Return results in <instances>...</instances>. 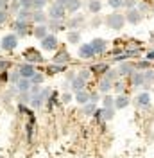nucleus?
I'll list each match as a JSON object with an SVG mask.
<instances>
[{
    "instance_id": "c03bdc74",
    "label": "nucleus",
    "mask_w": 154,
    "mask_h": 158,
    "mask_svg": "<svg viewBox=\"0 0 154 158\" xmlns=\"http://www.w3.org/2000/svg\"><path fill=\"white\" fill-rule=\"evenodd\" d=\"M113 88H115L116 92H122V90H124V83H115V86H113Z\"/></svg>"
},
{
    "instance_id": "39448f33",
    "label": "nucleus",
    "mask_w": 154,
    "mask_h": 158,
    "mask_svg": "<svg viewBox=\"0 0 154 158\" xmlns=\"http://www.w3.org/2000/svg\"><path fill=\"white\" fill-rule=\"evenodd\" d=\"M142 16H144V13H142L140 9H136V7H133V9L127 11V16H125V18H127V22H129V23L138 25V23L142 22Z\"/></svg>"
},
{
    "instance_id": "20e7f679",
    "label": "nucleus",
    "mask_w": 154,
    "mask_h": 158,
    "mask_svg": "<svg viewBox=\"0 0 154 158\" xmlns=\"http://www.w3.org/2000/svg\"><path fill=\"white\" fill-rule=\"evenodd\" d=\"M65 13H67V7H63V6H59V4H54V6L48 9V16L54 18V20H63Z\"/></svg>"
},
{
    "instance_id": "f03ea898",
    "label": "nucleus",
    "mask_w": 154,
    "mask_h": 158,
    "mask_svg": "<svg viewBox=\"0 0 154 158\" xmlns=\"http://www.w3.org/2000/svg\"><path fill=\"white\" fill-rule=\"evenodd\" d=\"M0 45H2V49L4 50H14L16 49V45H18V38H16L14 34H7V36L2 38Z\"/></svg>"
},
{
    "instance_id": "72a5a7b5",
    "label": "nucleus",
    "mask_w": 154,
    "mask_h": 158,
    "mask_svg": "<svg viewBox=\"0 0 154 158\" xmlns=\"http://www.w3.org/2000/svg\"><path fill=\"white\" fill-rule=\"evenodd\" d=\"M81 22H83V16H77V18H72V20H70V23H68V27H70V29H75V27L79 25V23H81Z\"/></svg>"
},
{
    "instance_id": "a211bd4d",
    "label": "nucleus",
    "mask_w": 154,
    "mask_h": 158,
    "mask_svg": "<svg viewBox=\"0 0 154 158\" xmlns=\"http://www.w3.org/2000/svg\"><path fill=\"white\" fill-rule=\"evenodd\" d=\"M135 102L138 106H149V104H151V95H149L147 92H144V94H140V95L136 97Z\"/></svg>"
},
{
    "instance_id": "4be33fe9",
    "label": "nucleus",
    "mask_w": 154,
    "mask_h": 158,
    "mask_svg": "<svg viewBox=\"0 0 154 158\" xmlns=\"http://www.w3.org/2000/svg\"><path fill=\"white\" fill-rule=\"evenodd\" d=\"M48 29H52V31H63L65 29V25L61 23V20H50V23H48Z\"/></svg>"
},
{
    "instance_id": "c756f323",
    "label": "nucleus",
    "mask_w": 154,
    "mask_h": 158,
    "mask_svg": "<svg viewBox=\"0 0 154 158\" xmlns=\"http://www.w3.org/2000/svg\"><path fill=\"white\" fill-rule=\"evenodd\" d=\"M107 4H109L113 9H120V7H124V0H107Z\"/></svg>"
},
{
    "instance_id": "09e8293b",
    "label": "nucleus",
    "mask_w": 154,
    "mask_h": 158,
    "mask_svg": "<svg viewBox=\"0 0 154 158\" xmlns=\"http://www.w3.org/2000/svg\"><path fill=\"white\" fill-rule=\"evenodd\" d=\"M147 7H149L147 4H140V11H142V13H145V11H149Z\"/></svg>"
},
{
    "instance_id": "8fccbe9b",
    "label": "nucleus",
    "mask_w": 154,
    "mask_h": 158,
    "mask_svg": "<svg viewBox=\"0 0 154 158\" xmlns=\"http://www.w3.org/2000/svg\"><path fill=\"white\" fill-rule=\"evenodd\" d=\"M16 2H18V0H16Z\"/></svg>"
},
{
    "instance_id": "393cba45",
    "label": "nucleus",
    "mask_w": 154,
    "mask_h": 158,
    "mask_svg": "<svg viewBox=\"0 0 154 158\" xmlns=\"http://www.w3.org/2000/svg\"><path fill=\"white\" fill-rule=\"evenodd\" d=\"M65 65H59V63H54L50 69H48V74H58V72H65Z\"/></svg>"
},
{
    "instance_id": "f257e3e1",
    "label": "nucleus",
    "mask_w": 154,
    "mask_h": 158,
    "mask_svg": "<svg viewBox=\"0 0 154 158\" xmlns=\"http://www.w3.org/2000/svg\"><path fill=\"white\" fill-rule=\"evenodd\" d=\"M125 22H127V18L122 16L120 13H111V15H107L106 16V25L109 27V29H115V31L122 29Z\"/></svg>"
},
{
    "instance_id": "473e14b6",
    "label": "nucleus",
    "mask_w": 154,
    "mask_h": 158,
    "mask_svg": "<svg viewBox=\"0 0 154 158\" xmlns=\"http://www.w3.org/2000/svg\"><path fill=\"white\" fill-rule=\"evenodd\" d=\"M30 15H32V13H30L29 9H20L18 18H20V20H27V18H30Z\"/></svg>"
},
{
    "instance_id": "cd10ccee",
    "label": "nucleus",
    "mask_w": 154,
    "mask_h": 158,
    "mask_svg": "<svg viewBox=\"0 0 154 158\" xmlns=\"http://www.w3.org/2000/svg\"><path fill=\"white\" fill-rule=\"evenodd\" d=\"M67 9L70 11V13H77V11L81 9V0H72V4L68 6Z\"/></svg>"
},
{
    "instance_id": "58836bf2",
    "label": "nucleus",
    "mask_w": 154,
    "mask_h": 158,
    "mask_svg": "<svg viewBox=\"0 0 154 158\" xmlns=\"http://www.w3.org/2000/svg\"><path fill=\"white\" fill-rule=\"evenodd\" d=\"M149 67H151V61H149V59H147V61H142V63H138V69H142V70H147L149 69Z\"/></svg>"
},
{
    "instance_id": "4c0bfd02",
    "label": "nucleus",
    "mask_w": 154,
    "mask_h": 158,
    "mask_svg": "<svg viewBox=\"0 0 154 158\" xmlns=\"http://www.w3.org/2000/svg\"><path fill=\"white\" fill-rule=\"evenodd\" d=\"M116 74H118V70H107L106 77H107V79H111V81H113V79L116 77Z\"/></svg>"
},
{
    "instance_id": "c85d7f7f",
    "label": "nucleus",
    "mask_w": 154,
    "mask_h": 158,
    "mask_svg": "<svg viewBox=\"0 0 154 158\" xmlns=\"http://www.w3.org/2000/svg\"><path fill=\"white\" fill-rule=\"evenodd\" d=\"M79 40H81V34H79L77 31H72V32L68 34V41H70V43H79Z\"/></svg>"
},
{
    "instance_id": "9d476101",
    "label": "nucleus",
    "mask_w": 154,
    "mask_h": 158,
    "mask_svg": "<svg viewBox=\"0 0 154 158\" xmlns=\"http://www.w3.org/2000/svg\"><path fill=\"white\" fill-rule=\"evenodd\" d=\"M32 88V83H30V79H25L22 77L16 81V90H18L20 94H23V92H29V90Z\"/></svg>"
},
{
    "instance_id": "6ab92c4d",
    "label": "nucleus",
    "mask_w": 154,
    "mask_h": 158,
    "mask_svg": "<svg viewBox=\"0 0 154 158\" xmlns=\"http://www.w3.org/2000/svg\"><path fill=\"white\" fill-rule=\"evenodd\" d=\"M25 58L29 59V61H36V63H39V61H43V58H41V54H39L38 50L34 49H29L27 52H25Z\"/></svg>"
},
{
    "instance_id": "de8ad7c7",
    "label": "nucleus",
    "mask_w": 154,
    "mask_h": 158,
    "mask_svg": "<svg viewBox=\"0 0 154 158\" xmlns=\"http://www.w3.org/2000/svg\"><path fill=\"white\" fill-rule=\"evenodd\" d=\"M147 59H149V61H152V59H154V50L147 52Z\"/></svg>"
},
{
    "instance_id": "a18cd8bd",
    "label": "nucleus",
    "mask_w": 154,
    "mask_h": 158,
    "mask_svg": "<svg viewBox=\"0 0 154 158\" xmlns=\"http://www.w3.org/2000/svg\"><path fill=\"white\" fill-rule=\"evenodd\" d=\"M99 101V95L97 94H90V102H97Z\"/></svg>"
},
{
    "instance_id": "ddd939ff",
    "label": "nucleus",
    "mask_w": 154,
    "mask_h": 158,
    "mask_svg": "<svg viewBox=\"0 0 154 158\" xmlns=\"http://www.w3.org/2000/svg\"><path fill=\"white\" fill-rule=\"evenodd\" d=\"M14 29L18 32L20 36H25L27 34V20H16V23H14Z\"/></svg>"
},
{
    "instance_id": "2eb2a0df",
    "label": "nucleus",
    "mask_w": 154,
    "mask_h": 158,
    "mask_svg": "<svg viewBox=\"0 0 154 158\" xmlns=\"http://www.w3.org/2000/svg\"><path fill=\"white\" fill-rule=\"evenodd\" d=\"M75 101L79 104H86V102H90V94L86 90H79V92H75Z\"/></svg>"
},
{
    "instance_id": "a19ab883",
    "label": "nucleus",
    "mask_w": 154,
    "mask_h": 158,
    "mask_svg": "<svg viewBox=\"0 0 154 158\" xmlns=\"http://www.w3.org/2000/svg\"><path fill=\"white\" fill-rule=\"evenodd\" d=\"M56 4H59V6H63V7H68V6L72 4V0H56Z\"/></svg>"
},
{
    "instance_id": "4468645a",
    "label": "nucleus",
    "mask_w": 154,
    "mask_h": 158,
    "mask_svg": "<svg viewBox=\"0 0 154 158\" xmlns=\"http://www.w3.org/2000/svg\"><path fill=\"white\" fill-rule=\"evenodd\" d=\"M133 86H145V76H144V72H135L133 74Z\"/></svg>"
},
{
    "instance_id": "6e6552de",
    "label": "nucleus",
    "mask_w": 154,
    "mask_h": 158,
    "mask_svg": "<svg viewBox=\"0 0 154 158\" xmlns=\"http://www.w3.org/2000/svg\"><path fill=\"white\" fill-rule=\"evenodd\" d=\"M32 34H34V38L43 40L48 34V25H45V23H38V25L32 29Z\"/></svg>"
},
{
    "instance_id": "bb28decb",
    "label": "nucleus",
    "mask_w": 154,
    "mask_h": 158,
    "mask_svg": "<svg viewBox=\"0 0 154 158\" xmlns=\"http://www.w3.org/2000/svg\"><path fill=\"white\" fill-rule=\"evenodd\" d=\"M113 115H115V110L113 108H104L102 110V118H104V120H111Z\"/></svg>"
},
{
    "instance_id": "79ce46f5",
    "label": "nucleus",
    "mask_w": 154,
    "mask_h": 158,
    "mask_svg": "<svg viewBox=\"0 0 154 158\" xmlns=\"http://www.w3.org/2000/svg\"><path fill=\"white\" fill-rule=\"evenodd\" d=\"M90 72H91V70H81V72H79V76H81L83 79H88V77H90Z\"/></svg>"
},
{
    "instance_id": "dca6fc26",
    "label": "nucleus",
    "mask_w": 154,
    "mask_h": 158,
    "mask_svg": "<svg viewBox=\"0 0 154 158\" xmlns=\"http://www.w3.org/2000/svg\"><path fill=\"white\" fill-rule=\"evenodd\" d=\"M45 18H47V16H45V13H43L41 9H34L32 11V15H30V20H32L34 23H43Z\"/></svg>"
},
{
    "instance_id": "f704fd0d",
    "label": "nucleus",
    "mask_w": 154,
    "mask_h": 158,
    "mask_svg": "<svg viewBox=\"0 0 154 158\" xmlns=\"http://www.w3.org/2000/svg\"><path fill=\"white\" fill-rule=\"evenodd\" d=\"M47 4V0H32V9H41Z\"/></svg>"
},
{
    "instance_id": "b1692460",
    "label": "nucleus",
    "mask_w": 154,
    "mask_h": 158,
    "mask_svg": "<svg viewBox=\"0 0 154 158\" xmlns=\"http://www.w3.org/2000/svg\"><path fill=\"white\" fill-rule=\"evenodd\" d=\"M90 11L91 13H99V11L102 9V4H100V0H90Z\"/></svg>"
},
{
    "instance_id": "aec40b11",
    "label": "nucleus",
    "mask_w": 154,
    "mask_h": 158,
    "mask_svg": "<svg viewBox=\"0 0 154 158\" xmlns=\"http://www.w3.org/2000/svg\"><path fill=\"white\" fill-rule=\"evenodd\" d=\"M68 61H70V54H68L67 50L58 52V54H56V58H54V63H59V65H61V63L65 65V63H68Z\"/></svg>"
},
{
    "instance_id": "7c9ffc66",
    "label": "nucleus",
    "mask_w": 154,
    "mask_h": 158,
    "mask_svg": "<svg viewBox=\"0 0 154 158\" xmlns=\"http://www.w3.org/2000/svg\"><path fill=\"white\" fill-rule=\"evenodd\" d=\"M102 102H104V108H113L115 106V99L111 97V95H106Z\"/></svg>"
},
{
    "instance_id": "c9c22d12",
    "label": "nucleus",
    "mask_w": 154,
    "mask_h": 158,
    "mask_svg": "<svg viewBox=\"0 0 154 158\" xmlns=\"http://www.w3.org/2000/svg\"><path fill=\"white\" fill-rule=\"evenodd\" d=\"M41 81H43V76H41V74H38V72L30 77V83H32V85H39Z\"/></svg>"
},
{
    "instance_id": "a878e982",
    "label": "nucleus",
    "mask_w": 154,
    "mask_h": 158,
    "mask_svg": "<svg viewBox=\"0 0 154 158\" xmlns=\"http://www.w3.org/2000/svg\"><path fill=\"white\" fill-rule=\"evenodd\" d=\"M95 111H97V106H95V102H90V104H84V113L86 115H95Z\"/></svg>"
},
{
    "instance_id": "5701e85b",
    "label": "nucleus",
    "mask_w": 154,
    "mask_h": 158,
    "mask_svg": "<svg viewBox=\"0 0 154 158\" xmlns=\"http://www.w3.org/2000/svg\"><path fill=\"white\" fill-rule=\"evenodd\" d=\"M144 76H145V86H149L151 83H154V70L152 69H147L144 72Z\"/></svg>"
},
{
    "instance_id": "7ed1b4c3",
    "label": "nucleus",
    "mask_w": 154,
    "mask_h": 158,
    "mask_svg": "<svg viewBox=\"0 0 154 158\" xmlns=\"http://www.w3.org/2000/svg\"><path fill=\"white\" fill-rule=\"evenodd\" d=\"M18 74H20V77L30 79L34 74H36V69H34L32 63H25V65H20L18 67Z\"/></svg>"
},
{
    "instance_id": "f3484780",
    "label": "nucleus",
    "mask_w": 154,
    "mask_h": 158,
    "mask_svg": "<svg viewBox=\"0 0 154 158\" xmlns=\"http://www.w3.org/2000/svg\"><path fill=\"white\" fill-rule=\"evenodd\" d=\"M127 104H129V97H127V95H124V94H120V95L115 99V108H116V110L125 108Z\"/></svg>"
},
{
    "instance_id": "9b49d317",
    "label": "nucleus",
    "mask_w": 154,
    "mask_h": 158,
    "mask_svg": "<svg viewBox=\"0 0 154 158\" xmlns=\"http://www.w3.org/2000/svg\"><path fill=\"white\" fill-rule=\"evenodd\" d=\"M129 74H135V65H131V63H120L118 76H129Z\"/></svg>"
},
{
    "instance_id": "49530a36",
    "label": "nucleus",
    "mask_w": 154,
    "mask_h": 158,
    "mask_svg": "<svg viewBox=\"0 0 154 158\" xmlns=\"http://www.w3.org/2000/svg\"><path fill=\"white\" fill-rule=\"evenodd\" d=\"M0 9H7V0H0Z\"/></svg>"
},
{
    "instance_id": "f8f14e48",
    "label": "nucleus",
    "mask_w": 154,
    "mask_h": 158,
    "mask_svg": "<svg viewBox=\"0 0 154 158\" xmlns=\"http://www.w3.org/2000/svg\"><path fill=\"white\" fill-rule=\"evenodd\" d=\"M72 90L74 92H79V90H84V85H86V79H83L81 76H77V77L72 79Z\"/></svg>"
},
{
    "instance_id": "0eeeda50",
    "label": "nucleus",
    "mask_w": 154,
    "mask_h": 158,
    "mask_svg": "<svg viewBox=\"0 0 154 158\" xmlns=\"http://www.w3.org/2000/svg\"><path fill=\"white\" fill-rule=\"evenodd\" d=\"M93 56H95V50H93V47H91L90 43L81 45V49H79V58H83V59H91Z\"/></svg>"
},
{
    "instance_id": "1a4fd4ad",
    "label": "nucleus",
    "mask_w": 154,
    "mask_h": 158,
    "mask_svg": "<svg viewBox=\"0 0 154 158\" xmlns=\"http://www.w3.org/2000/svg\"><path fill=\"white\" fill-rule=\"evenodd\" d=\"M90 45L93 47V50H95V54H102L104 50H106V40L102 38H95L90 41Z\"/></svg>"
},
{
    "instance_id": "412c9836",
    "label": "nucleus",
    "mask_w": 154,
    "mask_h": 158,
    "mask_svg": "<svg viewBox=\"0 0 154 158\" xmlns=\"http://www.w3.org/2000/svg\"><path fill=\"white\" fill-rule=\"evenodd\" d=\"M113 86H115V85H113V81H111V79H107V77H104L102 81H100V85H99V90L106 94V92H109Z\"/></svg>"
},
{
    "instance_id": "2f4dec72",
    "label": "nucleus",
    "mask_w": 154,
    "mask_h": 158,
    "mask_svg": "<svg viewBox=\"0 0 154 158\" xmlns=\"http://www.w3.org/2000/svg\"><path fill=\"white\" fill-rule=\"evenodd\" d=\"M20 9H32V0H18Z\"/></svg>"
},
{
    "instance_id": "e433bc0d",
    "label": "nucleus",
    "mask_w": 154,
    "mask_h": 158,
    "mask_svg": "<svg viewBox=\"0 0 154 158\" xmlns=\"http://www.w3.org/2000/svg\"><path fill=\"white\" fill-rule=\"evenodd\" d=\"M135 6H136L135 0H124V7H127V9H133Z\"/></svg>"
},
{
    "instance_id": "37998d69",
    "label": "nucleus",
    "mask_w": 154,
    "mask_h": 158,
    "mask_svg": "<svg viewBox=\"0 0 154 158\" xmlns=\"http://www.w3.org/2000/svg\"><path fill=\"white\" fill-rule=\"evenodd\" d=\"M61 101H63V102H70V101H72V94H63Z\"/></svg>"
},
{
    "instance_id": "423d86ee",
    "label": "nucleus",
    "mask_w": 154,
    "mask_h": 158,
    "mask_svg": "<svg viewBox=\"0 0 154 158\" xmlns=\"http://www.w3.org/2000/svg\"><path fill=\"white\" fill-rule=\"evenodd\" d=\"M41 47L45 50H54L58 49V38L54 36V34H47L45 38L41 40Z\"/></svg>"
},
{
    "instance_id": "ea45409f",
    "label": "nucleus",
    "mask_w": 154,
    "mask_h": 158,
    "mask_svg": "<svg viewBox=\"0 0 154 158\" xmlns=\"http://www.w3.org/2000/svg\"><path fill=\"white\" fill-rule=\"evenodd\" d=\"M7 20V11L6 9H0V23H4Z\"/></svg>"
}]
</instances>
